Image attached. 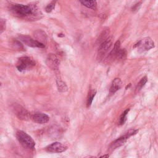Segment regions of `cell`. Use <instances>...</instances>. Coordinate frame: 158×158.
<instances>
[{"mask_svg": "<svg viewBox=\"0 0 158 158\" xmlns=\"http://www.w3.org/2000/svg\"><path fill=\"white\" fill-rule=\"evenodd\" d=\"M56 83L58 91L60 92H66L68 90L66 83L60 78V75H57L56 76Z\"/></svg>", "mask_w": 158, "mask_h": 158, "instance_id": "9a60e30c", "label": "cell"}, {"mask_svg": "<svg viewBox=\"0 0 158 158\" xmlns=\"http://www.w3.org/2000/svg\"><path fill=\"white\" fill-rule=\"evenodd\" d=\"M141 3H142V2L141 1V2H139L136 3V4H135V5L131 7L132 11L135 12V11L138 10V9H139V7H140V6H141Z\"/></svg>", "mask_w": 158, "mask_h": 158, "instance_id": "cb8c5ba5", "label": "cell"}, {"mask_svg": "<svg viewBox=\"0 0 158 158\" xmlns=\"http://www.w3.org/2000/svg\"><path fill=\"white\" fill-rule=\"evenodd\" d=\"M46 63L50 69L54 70H56L59 68L60 61L55 54L51 53L48 54L46 60Z\"/></svg>", "mask_w": 158, "mask_h": 158, "instance_id": "30bf717a", "label": "cell"}, {"mask_svg": "<svg viewBox=\"0 0 158 158\" xmlns=\"http://www.w3.org/2000/svg\"><path fill=\"white\" fill-rule=\"evenodd\" d=\"M138 131V130H135V129H130L128 131H127L123 136H120V138H117L115 141H114L110 145V149L112 150H114L122 145L125 144L126 141L132 135H134L137 133Z\"/></svg>", "mask_w": 158, "mask_h": 158, "instance_id": "277c9868", "label": "cell"}, {"mask_svg": "<svg viewBox=\"0 0 158 158\" xmlns=\"http://www.w3.org/2000/svg\"><path fill=\"white\" fill-rule=\"evenodd\" d=\"M19 39L23 42L25 44L32 47V48H43L45 47V44L38 41L36 40L33 39L31 37L27 36V35H20L19 36Z\"/></svg>", "mask_w": 158, "mask_h": 158, "instance_id": "52a82bcc", "label": "cell"}, {"mask_svg": "<svg viewBox=\"0 0 158 158\" xmlns=\"http://www.w3.org/2000/svg\"><path fill=\"white\" fill-rule=\"evenodd\" d=\"M133 48H136L139 53H142L154 48V43L151 38L146 37L136 43Z\"/></svg>", "mask_w": 158, "mask_h": 158, "instance_id": "3957f363", "label": "cell"}, {"mask_svg": "<svg viewBox=\"0 0 158 158\" xmlns=\"http://www.w3.org/2000/svg\"><path fill=\"white\" fill-rule=\"evenodd\" d=\"M6 28V21L0 20V33H2Z\"/></svg>", "mask_w": 158, "mask_h": 158, "instance_id": "603a6c76", "label": "cell"}, {"mask_svg": "<svg viewBox=\"0 0 158 158\" xmlns=\"http://www.w3.org/2000/svg\"><path fill=\"white\" fill-rule=\"evenodd\" d=\"M34 36L36 38V40H37L38 41L43 43V44H45L46 41V39H47V36L46 33L41 30H36L35 33H34Z\"/></svg>", "mask_w": 158, "mask_h": 158, "instance_id": "5bb4252c", "label": "cell"}, {"mask_svg": "<svg viewBox=\"0 0 158 158\" xmlns=\"http://www.w3.org/2000/svg\"><path fill=\"white\" fill-rule=\"evenodd\" d=\"M16 137L20 144L26 149H33L35 146V142L33 138L23 131L19 130L16 133Z\"/></svg>", "mask_w": 158, "mask_h": 158, "instance_id": "7a4b0ae2", "label": "cell"}, {"mask_svg": "<svg viewBox=\"0 0 158 158\" xmlns=\"http://www.w3.org/2000/svg\"><path fill=\"white\" fill-rule=\"evenodd\" d=\"M122 86V82L121 80L118 78H115L111 84L110 88V94H114L115 93H116L118 90H119Z\"/></svg>", "mask_w": 158, "mask_h": 158, "instance_id": "4fadbf2b", "label": "cell"}, {"mask_svg": "<svg viewBox=\"0 0 158 158\" xmlns=\"http://www.w3.org/2000/svg\"><path fill=\"white\" fill-rule=\"evenodd\" d=\"M14 112L19 119L27 120L31 117L30 112L19 104H15L13 107Z\"/></svg>", "mask_w": 158, "mask_h": 158, "instance_id": "ba28073f", "label": "cell"}, {"mask_svg": "<svg viewBox=\"0 0 158 158\" xmlns=\"http://www.w3.org/2000/svg\"><path fill=\"white\" fill-rule=\"evenodd\" d=\"M96 91L94 90H90L89 92L88 93V96L87 98V101H86V106L87 107H89L91 106L93 100L96 95Z\"/></svg>", "mask_w": 158, "mask_h": 158, "instance_id": "d6986e66", "label": "cell"}, {"mask_svg": "<svg viewBox=\"0 0 158 158\" xmlns=\"http://www.w3.org/2000/svg\"><path fill=\"white\" fill-rule=\"evenodd\" d=\"M147 81H148L147 77L146 76L143 77L140 80V81L138 83V84H137V85L136 86V88H135V93L139 92L142 89V88L145 85V84L147 83Z\"/></svg>", "mask_w": 158, "mask_h": 158, "instance_id": "ac0fdd59", "label": "cell"}, {"mask_svg": "<svg viewBox=\"0 0 158 158\" xmlns=\"http://www.w3.org/2000/svg\"><path fill=\"white\" fill-rule=\"evenodd\" d=\"M67 147L60 142H54L46 147V150L50 152L59 153L66 151Z\"/></svg>", "mask_w": 158, "mask_h": 158, "instance_id": "9c48e42d", "label": "cell"}, {"mask_svg": "<svg viewBox=\"0 0 158 158\" xmlns=\"http://www.w3.org/2000/svg\"><path fill=\"white\" fill-rule=\"evenodd\" d=\"M120 48V42L119 40H117L115 43L113 49L111 50V51L109 53V54L105 59V62L106 64H110L115 59H116V56Z\"/></svg>", "mask_w": 158, "mask_h": 158, "instance_id": "8fae6325", "label": "cell"}, {"mask_svg": "<svg viewBox=\"0 0 158 158\" xmlns=\"http://www.w3.org/2000/svg\"><path fill=\"white\" fill-rule=\"evenodd\" d=\"M99 48L98 51L97 59L99 61L103 60L105 55L109 49L112 46V37L109 36L104 41L99 45Z\"/></svg>", "mask_w": 158, "mask_h": 158, "instance_id": "8992f818", "label": "cell"}, {"mask_svg": "<svg viewBox=\"0 0 158 158\" xmlns=\"http://www.w3.org/2000/svg\"><path fill=\"white\" fill-rule=\"evenodd\" d=\"M1 82H0V86H1Z\"/></svg>", "mask_w": 158, "mask_h": 158, "instance_id": "484cf974", "label": "cell"}, {"mask_svg": "<svg viewBox=\"0 0 158 158\" xmlns=\"http://www.w3.org/2000/svg\"><path fill=\"white\" fill-rule=\"evenodd\" d=\"M37 7L33 5L14 4L10 6V11L15 17L23 19L35 20L39 18Z\"/></svg>", "mask_w": 158, "mask_h": 158, "instance_id": "6da1fadb", "label": "cell"}, {"mask_svg": "<svg viewBox=\"0 0 158 158\" xmlns=\"http://www.w3.org/2000/svg\"><path fill=\"white\" fill-rule=\"evenodd\" d=\"M30 118L34 122L40 124L46 123L49 120V117L47 114L42 112H35L31 115Z\"/></svg>", "mask_w": 158, "mask_h": 158, "instance_id": "7c38bea8", "label": "cell"}, {"mask_svg": "<svg viewBox=\"0 0 158 158\" xmlns=\"http://www.w3.org/2000/svg\"><path fill=\"white\" fill-rule=\"evenodd\" d=\"M109 157V154H104L103 156H101V157Z\"/></svg>", "mask_w": 158, "mask_h": 158, "instance_id": "d4e9b609", "label": "cell"}, {"mask_svg": "<svg viewBox=\"0 0 158 158\" xmlns=\"http://www.w3.org/2000/svg\"><path fill=\"white\" fill-rule=\"evenodd\" d=\"M109 28H106L104 29L101 33L99 35V36H98L96 41V44L99 45L100 44H101L103 41H104L108 37H109Z\"/></svg>", "mask_w": 158, "mask_h": 158, "instance_id": "2e32d148", "label": "cell"}, {"mask_svg": "<svg viewBox=\"0 0 158 158\" xmlns=\"http://www.w3.org/2000/svg\"><path fill=\"white\" fill-rule=\"evenodd\" d=\"M127 57V51L125 49H119L117 56H116V59L118 60H123L125 59Z\"/></svg>", "mask_w": 158, "mask_h": 158, "instance_id": "ffe728a7", "label": "cell"}, {"mask_svg": "<svg viewBox=\"0 0 158 158\" xmlns=\"http://www.w3.org/2000/svg\"><path fill=\"white\" fill-rule=\"evenodd\" d=\"M55 4H56V0H53L51 3L48 4L47 6L46 7V8H45L46 12L48 13H49L51 11H52V10L55 7Z\"/></svg>", "mask_w": 158, "mask_h": 158, "instance_id": "7402d4cb", "label": "cell"}, {"mask_svg": "<svg viewBox=\"0 0 158 158\" xmlns=\"http://www.w3.org/2000/svg\"><path fill=\"white\" fill-rule=\"evenodd\" d=\"M129 110H130V109H127L125 111H123V112L121 114V115L119 117V120H118V125H122L124 124V123L125 122V121L127 120V114L128 113Z\"/></svg>", "mask_w": 158, "mask_h": 158, "instance_id": "44dd1931", "label": "cell"}, {"mask_svg": "<svg viewBox=\"0 0 158 158\" xmlns=\"http://www.w3.org/2000/svg\"><path fill=\"white\" fill-rule=\"evenodd\" d=\"M35 65V61L31 57L27 56L20 57L16 64V67L20 72H23L31 69Z\"/></svg>", "mask_w": 158, "mask_h": 158, "instance_id": "5b68a950", "label": "cell"}, {"mask_svg": "<svg viewBox=\"0 0 158 158\" xmlns=\"http://www.w3.org/2000/svg\"><path fill=\"white\" fill-rule=\"evenodd\" d=\"M81 3L86 7L91 9H96L97 6L96 0H80Z\"/></svg>", "mask_w": 158, "mask_h": 158, "instance_id": "e0dca14e", "label": "cell"}]
</instances>
